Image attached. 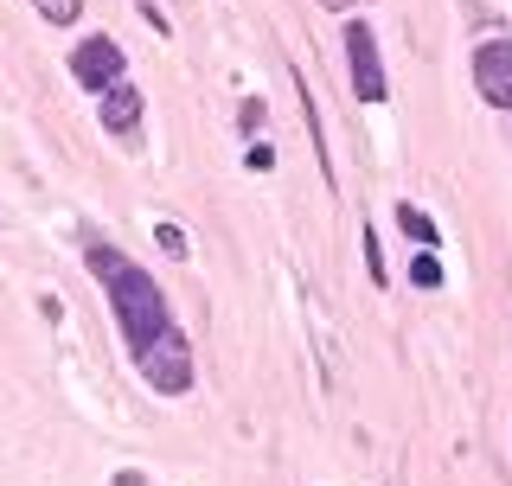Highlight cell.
<instances>
[{"instance_id":"8fae6325","label":"cell","mask_w":512,"mask_h":486,"mask_svg":"<svg viewBox=\"0 0 512 486\" xmlns=\"http://www.w3.org/2000/svg\"><path fill=\"white\" fill-rule=\"evenodd\" d=\"M160 250H167V256H180V250H186V237L173 231V224H160Z\"/></svg>"},{"instance_id":"8992f818","label":"cell","mask_w":512,"mask_h":486,"mask_svg":"<svg viewBox=\"0 0 512 486\" xmlns=\"http://www.w3.org/2000/svg\"><path fill=\"white\" fill-rule=\"evenodd\" d=\"M103 96V128H116V135H135V122H141V96L128 90V84H109V90H96Z\"/></svg>"},{"instance_id":"ba28073f","label":"cell","mask_w":512,"mask_h":486,"mask_svg":"<svg viewBox=\"0 0 512 486\" xmlns=\"http://www.w3.org/2000/svg\"><path fill=\"white\" fill-rule=\"evenodd\" d=\"M32 7H39V13H45L52 26H71L77 13H84V0H32Z\"/></svg>"},{"instance_id":"3957f363","label":"cell","mask_w":512,"mask_h":486,"mask_svg":"<svg viewBox=\"0 0 512 486\" xmlns=\"http://www.w3.org/2000/svg\"><path fill=\"white\" fill-rule=\"evenodd\" d=\"M346 58H352V90H359V103H384L391 84H384V64H378V39L365 20L346 26Z\"/></svg>"},{"instance_id":"277c9868","label":"cell","mask_w":512,"mask_h":486,"mask_svg":"<svg viewBox=\"0 0 512 486\" xmlns=\"http://www.w3.org/2000/svg\"><path fill=\"white\" fill-rule=\"evenodd\" d=\"M122 64H128L122 45L109 39V32H96V39H84V45L71 52V77H77L84 90H109V84H122Z\"/></svg>"},{"instance_id":"6da1fadb","label":"cell","mask_w":512,"mask_h":486,"mask_svg":"<svg viewBox=\"0 0 512 486\" xmlns=\"http://www.w3.org/2000/svg\"><path fill=\"white\" fill-rule=\"evenodd\" d=\"M90 275L109 288V307H116V320H122V333H128V346H148L154 333H167L173 320H167V295L154 288V275L148 269H135L122 250H103L96 243L90 250Z\"/></svg>"},{"instance_id":"52a82bcc","label":"cell","mask_w":512,"mask_h":486,"mask_svg":"<svg viewBox=\"0 0 512 486\" xmlns=\"http://www.w3.org/2000/svg\"><path fill=\"white\" fill-rule=\"evenodd\" d=\"M397 231H404L410 243H423V250H436V218H429V212H416V205H397Z\"/></svg>"},{"instance_id":"30bf717a","label":"cell","mask_w":512,"mask_h":486,"mask_svg":"<svg viewBox=\"0 0 512 486\" xmlns=\"http://www.w3.org/2000/svg\"><path fill=\"white\" fill-rule=\"evenodd\" d=\"M365 275H372L378 288L391 282V269H384V256H378V237H372V231H365Z\"/></svg>"},{"instance_id":"7a4b0ae2","label":"cell","mask_w":512,"mask_h":486,"mask_svg":"<svg viewBox=\"0 0 512 486\" xmlns=\"http://www.w3.org/2000/svg\"><path fill=\"white\" fill-rule=\"evenodd\" d=\"M135 359H141V378H148L160 397H186V391H192V346H186L173 327L154 333L148 346L135 352Z\"/></svg>"},{"instance_id":"5b68a950","label":"cell","mask_w":512,"mask_h":486,"mask_svg":"<svg viewBox=\"0 0 512 486\" xmlns=\"http://www.w3.org/2000/svg\"><path fill=\"white\" fill-rule=\"evenodd\" d=\"M474 84H480V96H487V103L512 109V39H487V45L474 52Z\"/></svg>"},{"instance_id":"9c48e42d","label":"cell","mask_w":512,"mask_h":486,"mask_svg":"<svg viewBox=\"0 0 512 486\" xmlns=\"http://www.w3.org/2000/svg\"><path fill=\"white\" fill-rule=\"evenodd\" d=\"M410 275H416L423 288H442V263H436V250H423V256H416V263H410Z\"/></svg>"}]
</instances>
